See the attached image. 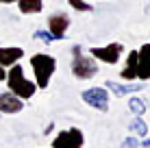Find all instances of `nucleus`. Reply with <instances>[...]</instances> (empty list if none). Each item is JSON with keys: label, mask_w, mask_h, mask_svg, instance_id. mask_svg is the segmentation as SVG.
Masks as SVG:
<instances>
[{"label": "nucleus", "mask_w": 150, "mask_h": 148, "mask_svg": "<svg viewBox=\"0 0 150 148\" xmlns=\"http://www.w3.org/2000/svg\"><path fill=\"white\" fill-rule=\"evenodd\" d=\"M7 85H9V91H13L18 98L22 100H28L35 96V91H37V83H33V81H28L26 76H24V68L22 65H11L7 72Z\"/></svg>", "instance_id": "nucleus-1"}, {"label": "nucleus", "mask_w": 150, "mask_h": 148, "mask_svg": "<svg viewBox=\"0 0 150 148\" xmlns=\"http://www.w3.org/2000/svg\"><path fill=\"white\" fill-rule=\"evenodd\" d=\"M30 68H33L35 74V83H37L39 89H46L52 79L54 70H57V59L52 55H46V52H37L30 57Z\"/></svg>", "instance_id": "nucleus-2"}, {"label": "nucleus", "mask_w": 150, "mask_h": 148, "mask_svg": "<svg viewBox=\"0 0 150 148\" xmlns=\"http://www.w3.org/2000/svg\"><path fill=\"white\" fill-rule=\"evenodd\" d=\"M72 74L79 81H89L98 74V63L91 55H85L81 46L72 48Z\"/></svg>", "instance_id": "nucleus-3"}, {"label": "nucleus", "mask_w": 150, "mask_h": 148, "mask_svg": "<svg viewBox=\"0 0 150 148\" xmlns=\"http://www.w3.org/2000/svg\"><path fill=\"white\" fill-rule=\"evenodd\" d=\"M81 98L85 100L89 107L102 111V113L109 111V91H107L105 87H89V89H85L81 94Z\"/></svg>", "instance_id": "nucleus-4"}, {"label": "nucleus", "mask_w": 150, "mask_h": 148, "mask_svg": "<svg viewBox=\"0 0 150 148\" xmlns=\"http://www.w3.org/2000/svg\"><path fill=\"white\" fill-rule=\"evenodd\" d=\"M85 144V137H83L81 129H68V131H61L59 135L52 140V148H83Z\"/></svg>", "instance_id": "nucleus-5"}, {"label": "nucleus", "mask_w": 150, "mask_h": 148, "mask_svg": "<svg viewBox=\"0 0 150 148\" xmlns=\"http://www.w3.org/2000/svg\"><path fill=\"white\" fill-rule=\"evenodd\" d=\"M122 52H124V46H122L120 42H113V44H109V46H105V48H89V55H91V57L105 61V63H109V65H115L117 61H120Z\"/></svg>", "instance_id": "nucleus-6"}, {"label": "nucleus", "mask_w": 150, "mask_h": 148, "mask_svg": "<svg viewBox=\"0 0 150 148\" xmlns=\"http://www.w3.org/2000/svg\"><path fill=\"white\" fill-rule=\"evenodd\" d=\"M68 26H70V15L68 13H52V15H48V30L54 35L57 39L65 37Z\"/></svg>", "instance_id": "nucleus-7"}, {"label": "nucleus", "mask_w": 150, "mask_h": 148, "mask_svg": "<svg viewBox=\"0 0 150 148\" xmlns=\"http://www.w3.org/2000/svg\"><path fill=\"white\" fill-rule=\"evenodd\" d=\"M22 109H24V100L18 98L13 91L0 94V113H20Z\"/></svg>", "instance_id": "nucleus-8"}, {"label": "nucleus", "mask_w": 150, "mask_h": 148, "mask_svg": "<svg viewBox=\"0 0 150 148\" xmlns=\"http://www.w3.org/2000/svg\"><path fill=\"white\" fill-rule=\"evenodd\" d=\"M137 79L150 81V44H144L137 50Z\"/></svg>", "instance_id": "nucleus-9"}, {"label": "nucleus", "mask_w": 150, "mask_h": 148, "mask_svg": "<svg viewBox=\"0 0 150 148\" xmlns=\"http://www.w3.org/2000/svg\"><path fill=\"white\" fill-rule=\"evenodd\" d=\"M24 57V50L20 46H9V48H0V65L2 68H11L20 59Z\"/></svg>", "instance_id": "nucleus-10"}, {"label": "nucleus", "mask_w": 150, "mask_h": 148, "mask_svg": "<svg viewBox=\"0 0 150 148\" xmlns=\"http://www.w3.org/2000/svg\"><path fill=\"white\" fill-rule=\"evenodd\" d=\"M144 85L146 83H115V81H107V89H111L115 96H126V94H133V91H139L144 89Z\"/></svg>", "instance_id": "nucleus-11"}, {"label": "nucleus", "mask_w": 150, "mask_h": 148, "mask_svg": "<svg viewBox=\"0 0 150 148\" xmlns=\"http://www.w3.org/2000/svg\"><path fill=\"white\" fill-rule=\"evenodd\" d=\"M122 79L126 81H135L137 79V50H131L126 57V65H124V70L120 72Z\"/></svg>", "instance_id": "nucleus-12"}, {"label": "nucleus", "mask_w": 150, "mask_h": 148, "mask_svg": "<svg viewBox=\"0 0 150 148\" xmlns=\"http://www.w3.org/2000/svg\"><path fill=\"white\" fill-rule=\"evenodd\" d=\"M18 9L24 15H33V13H39L44 9V2L41 0H18Z\"/></svg>", "instance_id": "nucleus-13"}, {"label": "nucleus", "mask_w": 150, "mask_h": 148, "mask_svg": "<svg viewBox=\"0 0 150 148\" xmlns=\"http://www.w3.org/2000/svg\"><path fill=\"white\" fill-rule=\"evenodd\" d=\"M128 131L135 133L137 137H144V135H148V124L142 120V115H135V120L128 124Z\"/></svg>", "instance_id": "nucleus-14"}, {"label": "nucleus", "mask_w": 150, "mask_h": 148, "mask_svg": "<svg viewBox=\"0 0 150 148\" xmlns=\"http://www.w3.org/2000/svg\"><path fill=\"white\" fill-rule=\"evenodd\" d=\"M128 109H131L135 115H144L146 113V103H144L142 98H137V96H133V98L128 100Z\"/></svg>", "instance_id": "nucleus-15"}, {"label": "nucleus", "mask_w": 150, "mask_h": 148, "mask_svg": "<svg viewBox=\"0 0 150 148\" xmlns=\"http://www.w3.org/2000/svg\"><path fill=\"white\" fill-rule=\"evenodd\" d=\"M68 2H70V7H72V9H76V11H85V13H89L91 9H94L89 0H68Z\"/></svg>", "instance_id": "nucleus-16"}, {"label": "nucleus", "mask_w": 150, "mask_h": 148, "mask_svg": "<svg viewBox=\"0 0 150 148\" xmlns=\"http://www.w3.org/2000/svg\"><path fill=\"white\" fill-rule=\"evenodd\" d=\"M35 39H41V42H46V44H50V42H57V37L50 30H35V35H33Z\"/></svg>", "instance_id": "nucleus-17"}, {"label": "nucleus", "mask_w": 150, "mask_h": 148, "mask_svg": "<svg viewBox=\"0 0 150 148\" xmlns=\"http://www.w3.org/2000/svg\"><path fill=\"white\" fill-rule=\"evenodd\" d=\"M139 146H142V142H139L135 135H131V137H126V140L122 142L120 148H139Z\"/></svg>", "instance_id": "nucleus-18"}, {"label": "nucleus", "mask_w": 150, "mask_h": 148, "mask_svg": "<svg viewBox=\"0 0 150 148\" xmlns=\"http://www.w3.org/2000/svg\"><path fill=\"white\" fill-rule=\"evenodd\" d=\"M2 81H7V68L0 65V83H2Z\"/></svg>", "instance_id": "nucleus-19"}, {"label": "nucleus", "mask_w": 150, "mask_h": 148, "mask_svg": "<svg viewBox=\"0 0 150 148\" xmlns=\"http://www.w3.org/2000/svg\"><path fill=\"white\" fill-rule=\"evenodd\" d=\"M13 2H18V0H0V4H13Z\"/></svg>", "instance_id": "nucleus-20"}, {"label": "nucleus", "mask_w": 150, "mask_h": 148, "mask_svg": "<svg viewBox=\"0 0 150 148\" xmlns=\"http://www.w3.org/2000/svg\"><path fill=\"white\" fill-rule=\"evenodd\" d=\"M142 146H146V148H150V140H144V142H142Z\"/></svg>", "instance_id": "nucleus-21"}, {"label": "nucleus", "mask_w": 150, "mask_h": 148, "mask_svg": "<svg viewBox=\"0 0 150 148\" xmlns=\"http://www.w3.org/2000/svg\"><path fill=\"white\" fill-rule=\"evenodd\" d=\"M148 131H150V126H148Z\"/></svg>", "instance_id": "nucleus-22"}, {"label": "nucleus", "mask_w": 150, "mask_h": 148, "mask_svg": "<svg viewBox=\"0 0 150 148\" xmlns=\"http://www.w3.org/2000/svg\"><path fill=\"white\" fill-rule=\"evenodd\" d=\"M89 2H91V0H89Z\"/></svg>", "instance_id": "nucleus-23"}]
</instances>
